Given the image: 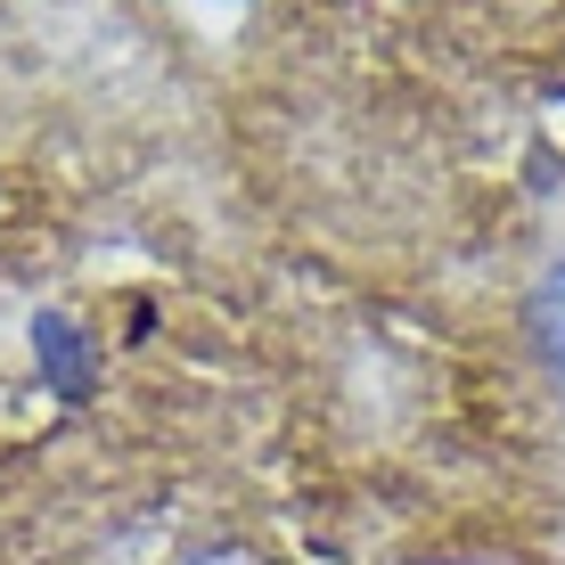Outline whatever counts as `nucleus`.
Masks as SVG:
<instances>
[{"mask_svg": "<svg viewBox=\"0 0 565 565\" xmlns=\"http://www.w3.org/2000/svg\"><path fill=\"white\" fill-rule=\"evenodd\" d=\"M33 361L57 394H83L90 385V337L66 320V311H33Z\"/></svg>", "mask_w": 565, "mask_h": 565, "instance_id": "nucleus-1", "label": "nucleus"}]
</instances>
